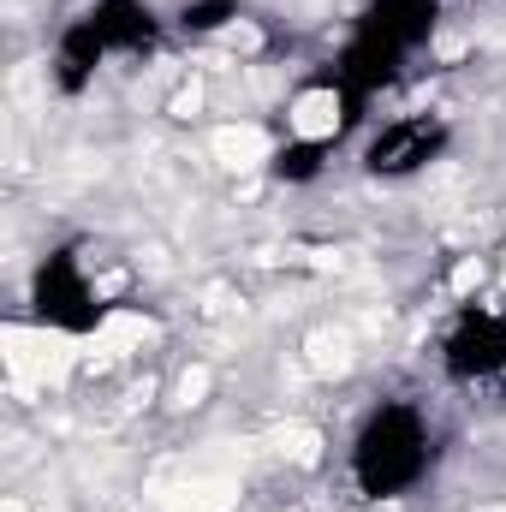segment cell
Segmentation results:
<instances>
[{"label": "cell", "mask_w": 506, "mask_h": 512, "mask_svg": "<svg viewBox=\"0 0 506 512\" xmlns=\"http://www.w3.org/2000/svg\"><path fill=\"white\" fill-rule=\"evenodd\" d=\"M429 477V417L411 399H381L352 435V483L364 501H399Z\"/></svg>", "instance_id": "1"}, {"label": "cell", "mask_w": 506, "mask_h": 512, "mask_svg": "<svg viewBox=\"0 0 506 512\" xmlns=\"http://www.w3.org/2000/svg\"><path fill=\"white\" fill-rule=\"evenodd\" d=\"M30 316L42 328H60V334H90L102 328V292L96 280L84 274V262L72 251H48L30 274Z\"/></svg>", "instance_id": "2"}, {"label": "cell", "mask_w": 506, "mask_h": 512, "mask_svg": "<svg viewBox=\"0 0 506 512\" xmlns=\"http://www.w3.org/2000/svg\"><path fill=\"white\" fill-rule=\"evenodd\" d=\"M441 370L447 382H495L506 376V316L489 304H465L453 316V328L441 334Z\"/></svg>", "instance_id": "3"}, {"label": "cell", "mask_w": 506, "mask_h": 512, "mask_svg": "<svg viewBox=\"0 0 506 512\" xmlns=\"http://www.w3.org/2000/svg\"><path fill=\"white\" fill-rule=\"evenodd\" d=\"M441 149H447V120H435V114H399V120H387V126L370 131L364 167H370L376 179H411V173H423Z\"/></svg>", "instance_id": "4"}, {"label": "cell", "mask_w": 506, "mask_h": 512, "mask_svg": "<svg viewBox=\"0 0 506 512\" xmlns=\"http://www.w3.org/2000/svg\"><path fill=\"white\" fill-rule=\"evenodd\" d=\"M84 18L96 24V36L108 42V54H143L161 36V18H155L149 0H96Z\"/></svg>", "instance_id": "5"}, {"label": "cell", "mask_w": 506, "mask_h": 512, "mask_svg": "<svg viewBox=\"0 0 506 512\" xmlns=\"http://www.w3.org/2000/svg\"><path fill=\"white\" fill-rule=\"evenodd\" d=\"M102 60H108V42H102V36H96V24L78 12V18L60 30V42H54V78H60V90H66V96H78L84 84H96Z\"/></svg>", "instance_id": "6"}, {"label": "cell", "mask_w": 506, "mask_h": 512, "mask_svg": "<svg viewBox=\"0 0 506 512\" xmlns=\"http://www.w3.org/2000/svg\"><path fill=\"white\" fill-rule=\"evenodd\" d=\"M435 18H441V0H370L364 30H376L381 42L411 54V48H423L435 36Z\"/></svg>", "instance_id": "7"}, {"label": "cell", "mask_w": 506, "mask_h": 512, "mask_svg": "<svg viewBox=\"0 0 506 512\" xmlns=\"http://www.w3.org/2000/svg\"><path fill=\"white\" fill-rule=\"evenodd\" d=\"M322 167H328V137H292V143H280L274 161H268V173H274L280 185H310Z\"/></svg>", "instance_id": "8"}, {"label": "cell", "mask_w": 506, "mask_h": 512, "mask_svg": "<svg viewBox=\"0 0 506 512\" xmlns=\"http://www.w3.org/2000/svg\"><path fill=\"white\" fill-rule=\"evenodd\" d=\"M239 18V0H185L179 6V30L185 36H215Z\"/></svg>", "instance_id": "9"}]
</instances>
